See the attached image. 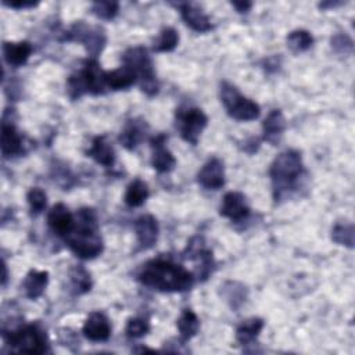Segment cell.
Masks as SVG:
<instances>
[{
  "label": "cell",
  "mask_w": 355,
  "mask_h": 355,
  "mask_svg": "<svg viewBox=\"0 0 355 355\" xmlns=\"http://www.w3.org/2000/svg\"><path fill=\"white\" fill-rule=\"evenodd\" d=\"M137 280L161 293H183L193 287L194 276L184 266L169 259H151L137 273Z\"/></svg>",
  "instance_id": "6da1fadb"
},
{
  "label": "cell",
  "mask_w": 355,
  "mask_h": 355,
  "mask_svg": "<svg viewBox=\"0 0 355 355\" xmlns=\"http://www.w3.org/2000/svg\"><path fill=\"white\" fill-rule=\"evenodd\" d=\"M69 250L80 259H93L98 257L104 244L98 234L97 215L93 208H80L75 215V229L65 237Z\"/></svg>",
  "instance_id": "7a4b0ae2"
},
{
  "label": "cell",
  "mask_w": 355,
  "mask_h": 355,
  "mask_svg": "<svg viewBox=\"0 0 355 355\" xmlns=\"http://www.w3.org/2000/svg\"><path fill=\"white\" fill-rule=\"evenodd\" d=\"M304 172L302 157L295 150L280 153L272 162L269 175L273 184L275 200H282L288 190H293Z\"/></svg>",
  "instance_id": "3957f363"
},
{
  "label": "cell",
  "mask_w": 355,
  "mask_h": 355,
  "mask_svg": "<svg viewBox=\"0 0 355 355\" xmlns=\"http://www.w3.org/2000/svg\"><path fill=\"white\" fill-rule=\"evenodd\" d=\"M68 94L71 98H79L85 93L103 94L105 89L104 71H101L96 58H89L83 68L68 78Z\"/></svg>",
  "instance_id": "277c9868"
},
{
  "label": "cell",
  "mask_w": 355,
  "mask_h": 355,
  "mask_svg": "<svg viewBox=\"0 0 355 355\" xmlns=\"http://www.w3.org/2000/svg\"><path fill=\"white\" fill-rule=\"evenodd\" d=\"M3 338L11 348L25 354H44L49 351L46 333L37 324L19 326L12 330H3Z\"/></svg>",
  "instance_id": "5b68a950"
},
{
  "label": "cell",
  "mask_w": 355,
  "mask_h": 355,
  "mask_svg": "<svg viewBox=\"0 0 355 355\" xmlns=\"http://www.w3.org/2000/svg\"><path fill=\"white\" fill-rule=\"evenodd\" d=\"M122 61L123 65L129 67L137 75V79L141 82V90L146 94L154 96L158 93V82L155 79L153 61L144 47L136 46L128 49L122 55Z\"/></svg>",
  "instance_id": "8992f818"
},
{
  "label": "cell",
  "mask_w": 355,
  "mask_h": 355,
  "mask_svg": "<svg viewBox=\"0 0 355 355\" xmlns=\"http://www.w3.org/2000/svg\"><path fill=\"white\" fill-rule=\"evenodd\" d=\"M220 101L227 114L237 121H254L261 114L259 105L255 101L241 96L240 92L229 82L220 83Z\"/></svg>",
  "instance_id": "52a82bcc"
},
{
  "label": "cell",
  "mask_w": 355,
  "mask_h": 355,
  "mask_svg": "<svg viewBox=\"0 0 355 355\" xmlns=\"http://www.w3.org/2000/svg\"><path fill=\"white\" fill-rule=\"evenodd\" d=\"M65 40L82 43L90 57L96 58L104 49L107 37L101 26H90L83 21H78L65 33Z\"/></svg>",
  "instance_id": "ba28073f"
},
{
  "label": "cell",
  "mask_w": 355,
  "mask_h": 355,
  "mask_svg": "<svg viewBox=\"0 0 355 355\" xmlns=\"http://www.w3.org/2000/svg\"><path fill=\"white\" fill-rule=\"evenodd\" d=\"M208 125V116L196 107L176 110V126L184 141L196 146L200 135Z\"/></svg>",
  "instance_id": "9c48e42d"
},
{
  "label": "cell",
  "mask_w": 355,
  "mask_h": 355,
  "mask_svg": "<svg viewBox=\"0 0 355 355\" xmlns=\"http://www.w3.org/2000/svg\"><path fill=\"white\" fill-rule=\"evenodd\" d=\"M250 205L244 194L239 191H229L223 196L219 214L225 218H229L233 222H241L250 215Z\"/></svg>",
  "instance_id": "30bf717a"
},
{
  "label": "cell",
  "mask_w": 355,
  "mask_h": 355,
  "mask_svg": "<svg viewBox=\"0 0 355 355\" xmlns=\"http://www.w3.org/2000/svg\"><path fill=\"white\" fill-rule=\"evenodd\" d=\"M47 225L54 234L65 239L75 229V216L64 204L58 202L49 211Z\"/></svg>",
  "instance_id": "8fae6325"
},
{
  "label": "cell",
  "mask_w": 355,
  "mask_h": 355,
  "mask_svg": "<svg viewBox=\"0 0 355 355\" xmlns=\"http://www.w3.org/2000/svg\"><path fill=\"white\" fill-rule=\"evenodd\" d=\"M197 182L207 190L220 189L225 184L223 162L216 157L209 158L197 173Z\"/></svg>",
  "instance_id": "7c38bea8"
},
{
  "label": "cell",
  "mask_w": 355,
  "mask_h": 355,
  "mask_svg": "<svg viewBox=\"0 0 355 355\" xmlns=\"http://www.w3.org/2000/svg\"><path fill=\"white\" fill-rule=\"evenodd\" d=\"M83 336L90 341H107L111 336V324L103 312H92L83 323Z\"/></svg>",
  "instance_id": "4fadbf2b"
},
{
  "label": "cell",
  "mask_w": 355,
  "mask_h": 355,
  "mask_svg": "<svg viewBox=\"0 0 355 355\" xmlns=\"http://www.w3.org/2000/svg\"><path fill=\"white\" fill-rule=\"evenodd\" d=\"M165 135H157L151 139V165L159 173H168L176 166V159L173 154L165 147Z\"/></svg>",
  "instance_id": "5bb4252c"
},
{
  "label": "cell",
  "mask_w": 355,
  "mask_h": 355,
  "mask_svg": "<svg viewBox=\"0 0 355 355\" xmlns=\"http://www.w3.org/2000/svg\"><path fill=\"white\" fill-rule=\"evenodd\" d=\"M135 232L140 248L148 250L158 239V222L153 215H141L135 222Z\"/></svg>",
  "instance_id": "9a60e30c"
},
{
  "label": "cell",
  "mask_w": 355,
  "mask_h": 355,
  "mask_svg": "<svg viewBox=\"0 0 355 355\" xmlns=\"http://www.w3.org/2000/svg\"><path fill=\"white\" fill-rule=\"evenodd\" d=\"M22 137L10 121H3L1 125V154L4 158H10L22 153Z\"/></svg>",
  "instance_id": "2e32d148"
},
{
  "label": "cell",
  "mask_w": 355,
  "mask_h": 355,
  "mask_svg": "<svg viewBox=\"0 0 355 355\" xmlns=\"http://www.w3.org/2000/svg\"><path fill=\"white\" fill-rule=\"evenodd\" d=\"M182 19L186 22L189 28L196 32H208L212 29L209 18L194 4L191 3H182L179 4Z\"/></svg>",
  "instance_id": "e0dca14e"
},
{
  "label": "cell",
  "mask_w": 355,
  "mask_h": 355,
  "mask_svg": "<svg viewBox=\"0 0 355 355\" xmlns=\"http://www.w3.org/2000/svg\"><path fill=\"white\" fill-rule=\"evenodd\" d=\"M286 129V119L280 110H272L262 123L263 140L276 146Z\"/></svg>",
  "instance_id": "ac0fdd59"
},
{
  "label": "cell",
  "mask_w": 355,
  "mask_h": 355,
  "mask_svg": "<svg viewBox=\"0 0 355 355\" xmlns=\"http://www.w3.org/2000/svg\"><path fill=\"white\" fill-rule=\"evenodd\" d=\"M32 54V44L26 40L19 42H4L3 43V55L7 64L12 67L24 65Z\"/></svg>",
  "instance_id": "d6986e66"
},
{
  "label": "cell",
  "mask_w": 355,
  "mask_h": 355,
  "mask_svg": "<svg viewBox=\"0 0 355 355\" xmlns=\"http://www.w3.org/2000/svg\"><path fill=\"white\" fill-rule=\"evenodd\" d=\"M137 80V75L126 65H122L112 71H104L105 87L112 90H122L130 87Z\"/></svg>",
  "instance_id": "ffe728a7"
},
{
  "label": "cell",
  "mask_w": 355,
  "mask_h": 355,
  "mask_svg": "<svg viewBox=\"0 0 355 355\" xmlns=\"http://www.w3.org/2000/svg\"><path fill=\"white\" fill-rule=\"evenodd\" d=\"M86 154L103 166H112L115 162V151L112 146L107 141L105 136L94 137Z\"/></svg>",
  "instance_id": "44dd1931"
},
{
  "label": "cell",
  "mask_w": 355,
  "mask_h": 355,
  "mask_svg": "<svg viewBox=\"0 0 355 355\" xmlns=\"http://www.w3.org/2000/svg\"><path fill=\"white\" fill-rule=\"evenodd\" d=\"M49 283V273L46 270L31 269L22 282V288L29 300L39 298Z\"/></svg>",
  "instance_id": "7402d4cb"
},
{
  "label": "cell",
  "mask_w": 355,
  "mask_h": 355,
  "mask_svg": "<svg viewBox=\"0 0 355 355\" xmlns=\"http://www.w3.org/2000/svg\"><path fill=\"white\" fill-rule=\"evenodd\" d=\"M265 322L259 318H251L244 320L236 329V340L241 345H251L259 336L261 330L263 329Z\"/></svg>",
  "instance_id": "603a6c76"
},
{
  "label": "cell",
  "mask_w": 355,
  "mask_h": 355,
  "mask_svg": "<svg viewBox=\"0 0 355 355\" xmlns=\"http://www.w3.org/2000/svg\"><path fill=\"white\" fill-rule=\"evenodd\" d=\"M148 187L147 184L140 180V179H135L133 182L129 183V186L126 187L125 196H123V201L128 207L136 208L140 207L146 202V200L148 198Z\"/></svg>",
  "instance_id": "cb8c5ba5"
},
{
  "label": "cell",
  "mask_w": 355,
  "mask_h": 355,
  "mask_svg": "<svg viewBox=\"0 0 355 355\" xmlns=\"http://www.w3.org/2000/svg\"><path fill=\"white\" fill-rule=\"evenodd\" d=\"M176 326H178L180 338L183 341H189L190 338H193L197 334L198 327H200V320H198L197 315L191 309L186 308L180 313V316H179L178 322H176Z\"/></svg>",
  "instance_id": "d4e9b609"
},
{
  "label": "cell",
  "mask_w": 355,
  "mask_h": 355,
  "mask_svg": "<svg viewBox=\"0 0 355 355\" xmlns=\"http://www.w3.org/2000/svg\"><path fill=\"white\" fill-rule=\"evenodd\" d=\"M118 140L126 150L136 148L137 144L143 140V126H140L137 122L130 121L121 132Z\"/></svg>",
  "instance_id": "484cf974"
},
{
  "label": "cell",
  "mask_w": 355,
  "mask_h": 355,
  "mask_svg": "<svg viewBox=\"0 0 355 355\" xmlns=\"http://www.w3.org/2000/svg\"><path fill=\"white\" fill-rule=\"evenodd\" d=\"M313 44L312 35L305 29H297L288 33L287 36V46L294 53H302L306 51Z\"/></svg>",
  "instance_id": "4316f807"
},
{
  "label": "cell",
  "mask_w": 355,
  "mask_h": 355,
  "mask_svg": "<svg viewBox=\"0 0 355 355\" xmlns=\"http://www.w3.org/2000/svg\"><path fill=\"white\" fill-rule=\"evenodd\" d=\"M355 229L352 223H337L331 230V240L340 245L354 248Z\"/></svg>",
  "instance_id": "83f0119b"
},
{
  "label": "cell",
  "mask_w": 355,
  "mask_h": 355,
  "mask_svg": "<svg viewBox=\"0 0 355 355\" xmlns=\"http://www.w3.org/2000/svg\"><path fill=\"white\" fill-rule=\"evenodd\" d=\"M179 43V35L173 28H164L154 43V51L166 53L172 51Z\"/></svg>",
  "instance_id": "f1b7e54d"
},
{
  "label": "cell",
  "mask_w": 355,
  "mask_h": 355,
  "mask_svg": "<svg viewBox=\"0 0 355 355\" xmlns=\"http://www.w3.org/2000/svg\"><path fill=\"white\" fill-rule=\"evenodd\" d=\"M71 280H72V286H73V288L76 290L78 294L87 293L92 288L90 275L82 265H76L71 270Z\"/></svg>",
  "instance_id": "f546056e"
},
{
  "label": "cell",
  "mask_w": 355,
  "mask_h": 355,
  "mask_svg": "<svg viewBox=\"0 0 355 355\" xmlns=\"http://www.w3.org/2000/svg\"><path fill=\"white\" fill-rule=\"evenodd\" d=\"M26 201L29 204L31 212L33 215H39L47 205V196L39 187H32L26 194Z\"/></svg>",
  "instance_id": "4dcf8cb0"
},
{
  "label": "cell",
  "mask_w": 355,
  "mask_h": 355,
  "mask_svg": "<svg viewBox=\"0 0 355 355\" xmlns=\"http://www.w3.org/2000/svg\"><path fill=\"white\" fill-rule=\"evenodd\" d=\"M150 331V323L144 318H130L126 323L125 333L129 338H140Z\"/></svg>",
  "instance_id": "1f68e13d"
},
{
  "label": "cell",
  "mask_w": 355,
  "mask_h": 355,
  "mask_svg": "<svg viewBox=\"0 0 355 355\" xmlns=\"http://www.w3.org/2000/svg\"><path fill=\"white\" fill-rule=\"evenodd\" d=\"M119 10L116 1H96L92 6V12L101 19H112Z\"/></svg>",
  "instance_id": "d6a6232c"
},
{
  "label": "cell",
  "mask_w": 355,
  "mask_h": 355,
  "mask_svg": "<svg viewBox=\"0 0 355 355\" xmlns=\"http://www.w3.org/2000/svg\"><path fill=\"white\" fill-rule=\"evenodd\" d=\"M223 288L227 291V294L225 295L226 297V301H230V305L233 308H237L239 305H241L245 300V287L239 284V283H233V282H227Z\"/></svg>",
  "instance_id": "836d02e7"
},
{
  "label": "cell",
  "mask_w": 355,
  "mask_h": 355,
  "mask_svg": "<svg viewBox=\"0 0 355 355\" xmlns=\"http://www.w3.org/2000/svg\"><path fill=\"white\" fill-rule=\"evenodd\" d=\"M331 47L340 54H348L352 51V40L347 35L338 33L331 39Z\"/></svg>",
  "instance_id": "e575fe53"
},
{
  "label": "cell",
  "mask_w": 355,
  "mask_h": 355,
  "mask_svg": "<svg viewBox=\"0 0 355 355\" xmlns=\"http://www.w3.org/2000/svg\"><path fill=\"white\" fill-rule=\"evenodd\" d=\"M3 4L11 8H31V7H36L39 3L37 1H26V0H19V1H6L3 0Z\"/></svg>",
  "instance_id": "d590c367"
},
{
  "label": "cell",
  "mask_w": 355,
  "mask_h": 355,
  "mask_svg": "<svg viewBox=\"0 0 355 355\" xmlns=\"http://www.w3.org/2000/svg\"><path fill=\"white\" fill-rule=\"evenodd\" d=\"M232 6L239 12H247L252 7V3H250V1H232Z\"/></svg>",
  "instance_id": "8d00e7d4"
},
{
  "label": "cell",
  "mask_w": 355,
  "mask_h": 355,
  "mask_svg": "<svg viewBox=\"0 0 355 355\" xmlns=\"http://www.w3.org/2000/svg\"><path fill=\"white\" fill-rule=\"evenodd\" d=\"M6 282H7V265H6V262H3V279H1L3 286L6 284Z\"/></svg>",
  "instance_id": "74e56055"
},
{
  "label": "cell",
  "mask_w": 355,
  "mask_h": 355,
  "mask_svg": "<svg viewBox=\"0 0 355 355\" xmlns=\"http://www.w3.org/2000/svg\"><path fill=\"white\" fill-rule=\"evenodd\" d=\"M340 4H343V3H334V1H333V3H320V4H319V7H320V8H326V7H334V6H340Z\"/></svg>",
  "instance_id": "f35d334b"
}]
</instances>
